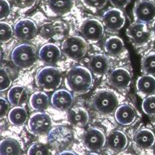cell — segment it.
<instances>
[{
    "label": "cell",
    "mask_w": 155,
    "mask_h": 155,
    "mask_svg": "<svg viewBox=\"0 0 155 155\" xmlns=\"http://www.w3.org/2000/svg\"><path fill=\"white\" fill-rule=\"evenodd\" d=\"M0 105H1V118H4L11 109H9L8 101L4 99V98H1V100H0Z\"/></svg>",
    "instance_id": "37"
},
{
    "label": "cell",
    "mask_w": 155,
    "mask_h": 155,
    "mask_svg": "<svg viewBox=\"0 0 155 155\" xmlns=\"http://www.w3.org/2000/svg\"><path fill=\"white\" fill-rule=\"evenodd\" d=\"M142 110L149 116H155V95H149L142 101Z\"/></svg>",
    "instance_id": "32"
},
{
    "label": "cell",
    "mask_w": 155,
    "mask_h": 155,
    "mask_svg": "<svg viewBox=\"0 0 155 155\" xmlns=\"http://www.w3.org/2000/svg\"><path fill=\"white\" fill-rule=\"evenodd\" d=\"M39 58L46 64H54L61 58V49L56 44L47 43L39 50Z\"/></svg>",
    "instance_id": "18"
},
{
    "label": "cell",
    "mask_w": 155,
    "mask_h": 155,
    "mask_svg": "<svg viewBox=\"0 0 155 155\" xmlns=\"http://www.w3.org/2000/svg\"><path fill=\"white\" fill-rule=\"evenodd\" d=\"M134 142L141 149H149L155 144V135L150 129H141L135 134Z\"/></svg>",
    "instance_id": "24"
},
{
    "label": "cell",
    "mask_w": 155,
    "mask_h": 155,
    "mask_svg": "<svg viewBox=\"0 0 155 155\" xmlns=\"http://www.w3.org/2000/svg\"><path fill=\"white\" fill-rule=\"evenodd\" d=\"M12 1L18 8H30L34 5L36 0H12Z\"/></svg>",
    "instance_id": "36"
},
{
    "label": "cell",
    "mask_w": 155,
    "mask_h": 155,
    "mask_svg": "<svg viewBox=\"0 0 155 155\" xmlns=\"http://www.w3.org/2000/svg\"><path fill=\"white\" fill-rule=\"evenodd\" d=\"M40 33H41V35L43 36V37H45V38L51 37L52 34H53V27H52L51 25H49V24L44 25L43 27L41 28Z\"/></svg>",
    "instance_id": "38"
},
{
    "label": "cell",
    "mask_w": 155,
    "mask_h": 155,
    "mask_svg": "<svg viewBox=\"0 0 155 155\" xmlns=\"http://www.w3.org/2000/svg\"><path fill=\"white\" fill-rule=\"evenodd\" d=\"M68 122L73 126L83 127L89 121L88 112L82 107H74L71 108L67 115Z\"/></svg>",
    "instance_id": "23"
},
{
    "label": "cell",
    "mask_w": 155,
    "mask_h": 155,
    "mask_svg": "<svg viewBox=\"0 0 155 155\" xmlns=\"http://www.w3.org/2000/svg\"><path fill=\"white\" fill-rule=\"evenodd\" d=\"M27 155H51L49 144L35 142L28 149Z\"/></svg>",
    "instance_id": "29"
},
{
    "label": "cell",
    "mask_w": 155,
    "mask_h": 155,
    "mask_svg": "<svg viewBox=\"0 0 155 155\" xmlns=\"http://www.w3.org/2000/svg\"><path fill=\"white\" fill-rule=\"evenodd\" d=\"M37 51L33 45L28 43L20 44L13 49L11 52L12 63L19 68L27 69L36 63L38 58Z\"/></svg>",
    "instance_id": "2"
},
{
    "label": "cell",
    "mask_w": 155,
    "mask_h": 155,
    "mask_svg": "<svg viewBox=\"0 0 155 155\" xmlns=\"http://www.w3.org/2000/svg\"><path fill=\"white\" fill-rule=\"evenodd\" d=\"M29 105L32 109L43 111L49 105V98L47 94L42 91H36L30 96L29 99Z\"/></svg>",
    "instance_id": "27"
},
{
    "label": "cell",
    "mask_w": 155,
    "mask_h": 155,
    "mask_svg": "<svg viewBox=\"0 0 155 155\" xmlns=\"http://www.w3.org/2000/svg\"><path fill=\"white\" fill-rule=\"evenodd\" d=\"M88 66L91 72L96 75H104L110 68V62L103 54H95L91 56L88 62Z\"/></svg>",
    "instance_id": "19"
},
{
    "label": "cell",
    "mask_w": 155,
    "mask_h": 155,
    "mask_svg": "<svg viewBox=\"0 0 155 155\" xmlns=\"http://www.w3.org/2000/svg\"><path fill=\"white\" fill-rule=\"evenodd\" d=\"M38 32L37 26L31 19H21L16 23L14 35L19 40H31Z\"/></svg>",
    "instance_id": "13"
},
{
    "label": "cell",
    "mask_w": 155,
    "mask_h": 155,
    "mask_svg": "<svg viewBox=\"0 0 155 155\" xmlns=\"http://www.w3.org/2000/svg\"><path fill=\"white\" fill-rule=\"evenodd\" d=\"M106 144L109 149L114 152H120L128 145V138L126 134L120 130H113L107 135Z\"/></svg>",
    "instance_id": "17"
},
{
    "label": "cell",
    "mask_w": 155,
    "mask_h": 155,
    "mask_svg": "<svg viewBox=\"0 0 155 155\" xmlns=\"http://www.w3.org/2000/svg\"><path fill=\"white\" fill-rule=\"evenodd\" d=\"M14 35V29H13L8 23L2 21L0 23V37H1L2 43L10 41Z\"/></svg>",
    "instance_id": "31"
},
{
    "label": "cell",
    "mask_w": 155,
    "mask_h": 155,
    "mask_svg": "<svg viewBox=\"0 0 155 155\" xmlns=\"http://www.w3.org/2000/svg\"><path fill=\"white\" fill-rule=\"evenodd\" d=\"M22 148L18 140L14 138H5L0 144V155H21Z\"/></svg>",
    "instance_id": "26"
},
{
    "label": "cell",
    "mask_w": 155,
    "mask_h": 155,
    "mask_svg": "<svg viewBox=\"0 0 155 155\" xmlns=\"http://www.w3.org/2000/svg\"><path fill=\"white\" fill-rule=\"evenodd\" d=\"M127 35L130 38L131 42L137 47L147 43L150 39L151 32L148 30L146 25L141 22L132 23L127 29Z\"/></svg>",
    "instance_id": "10"
},
{
    "label": "cell",
    "mask_w": 155,
    "mask_h": 155,
    "mask_svg": "<svg viewBox=\"0 0 155 155\" xmlns=\"http://www.w3.org/2000/svg\"><path fill=\"white\" fill-rule=\"evenodd\" d=\"M73 100L74 98L71 92L64 90V89L55 91L51 97L52 106L60 111H66L70 109V107L73 104Z\"/></svg>",
    "instance_id": "16"
},
{
    "label": "cell",
    "mask_w": 155,
    "mask_h": 155,
    "mask_svg": "<svg viewBox=\"0 0 155 155\" xmlns=\"http://www.w3.org/2000/svg\"><path fill=\"white\" fill-rule=\"evenodd\" d=\"M73 6L74 0H47V7L52 15H65L72 10Z\"/></svg>",
    "instance_id": "20"
},
{
    "label": "cell",
    "mask_w": 155,
    "mask_h": 155,
    "mask_svg": "<svg viewBox=\"0 0 155 155\" xmlns=\"http://www.w3.org/2000/svg\"><path fill=\"white\" fill-rule=\"evenodd\" d=\"M8 101L13 106H22L28 100V91L24 86L15 85L8 91Z\"/></svg>",
    "instance_id": "21"
},
{
    "label": "cell",
    "mask_w": 155,
    "mask_h": 155,
    "mask_svg": "<svg viewBox=\"0 0 155 155\" xmlns=\"http://www.w3.org/2000/svg\"><path fill=\"white\" fill-rule=\"evenodd\" d=\"M80 32L86 40L97 42L103 37L104 26L97 19H86L80 26Z\"/></svg>",
    "instance_id": "8"
},
{
    "label": "cell",
    "mask_w": 155,
    "mask_h": 155,
    "mask_svg": "<svg viewBox=\"0 0 155 155\" xmlns=\"http://www.w3.org/2000/svg\"><path fill=\"white\" fill-rule=\"evenodd\" d=\"M58 155H76L73 151H70V150H64V151H61L60 153Z\"/></svg>",
    "instance_id": "40"
},
{
    "label": "cell",
    "mask_w": 155,
    "mask_h": 155,
    "mask_svg": "<svg viewBox=\"0 0 155 155\" xmlns=\"http://www.w3.org/2000/svg\"><path fill=\"white\" fill-rule=\"evenodd\" d=\"M66 87L77 94L86 93L93 85V78L90 70L83 66H75L67 72L65 78Z\"/></svg>",
    "instance_id": "1"
},
{
    "label": "cell",
    "mask_w": 155,
    "mask_h": 155,
    "mask_svg": "<svg viewBox=\"0 0 155 155\" xmlns=\"http://www.w3.org/2000/svg\"><path fill=\"white\" fill-rule=\"evenodd\" d=\"M136 119L137 111L129 104H122L115 110V120L118 122V124L128 126L134 123Z\"/></svg>",
    "instance_id": "15"
},
{
    "label": "cell",
    "mask_w": 155,
    "mask_h": 155,
    "mask_svg": "<svg viewBox=\"0 0 155 155\" xmlns=\"http://www.w3.org/2000/svg\"><path fill=\"white\" fill-rule=\"evenodd\" d=\"M137 92L141 96H149L155 93V78L153 75L145 74L137 79Z\"/></svg>",
    "instance_id": "22"
},
{
    "label": "cell",
    "mask_w": 155,
    "mask_h": 155,
    "mask_svg": "<svg viewBox=\"0 0 155 155\" xmlns=\"http://www.w3.org/2000/svg\"><path fill=\"white\" fill-rule=\"evenodd\" d=\"M86 155H99V154H97V153H95V152H91V153H88Z\"/></svg>",
    "instance_id": "42"
},
{
    "label": "cell",
    "mask_w": 155,
    "mask_h": 155,
    "mask_svg": "<svg viewBox=\"0 0 155 155\" xmlns=\"http://www.w3.org/2000/svg\"><path fill=\"white\" fill-rule=\"evenodd\" d=\"M48 144L56 150H63L73 140V132L70 128L58 125L48 133Z\"/></svg>",
    "instance_id": "6"
},
{
    "label": "cell",
    "mask_w": 155,
    "mask_h": 155,
    "mask_svg": "<svg viewBox=\"0 0 155 155\" xmlns=\"http://www.w3.org/2000/svg\"><path fill=\"white\" fill-rule=\"evenodd\" d=\"M152 30H153L154 34H155V20L153 21V24H152Z\"/></svg>",
    "instance_id": "41"
},
{
    "label": "cell",
    "mask_w": 155,
    "mask_h": 155,
    "mask_svg": "<svg viewBox=\"0 0 155 155\" xmlns=\"http://www.w3.org/2000/svg\"><path fill=\"white\" fill-rule=\"evenodd\" d=\"M126 155H132V154H126Z\"/></svg>",
    "instance_id": "44"
},
{
    "label": "cell",
    "mask_w": 155,
    "mask_h": 155,
    "mask_svg": "<svg viewBox=\"0 0 155 155\" xmlns=\"http://www.w3.org/2000/svg\"><path fill=\"white\" fill-rule=\"evenodd\" d=\"M102 22L109 31L117 32L124 26L125 17L120 9L111 8L103 14Z\"/></svg>",
    "instance_id": "12"
},
{
    "label": "cell",
    "mask_w": 155,
    "mask_h": 155,
    "mask_svg": "<svg viewBox=\"0 0 155 155\" xmlns=\"http://www.w3.org/2000/svg\"><path fill=\"white\" fill-rule=\"evenodd\" d=\"M153 155H155V144L153 145Z\"/></svg>",
    "instance_id": "43"
},
{
    "label": "cell",
    "mask_w": 155,
    "mask_h": 155,
    "mask_svg": "<svg viewBox=\"0 0 155 155\" xmlns=\"http://www.w3.org/2000/svg\"><path fill=\"white\" fill-rule=\"evenodd\" d=\"M83 144L91 151H99L106 144V137L98 128L91 127L83 135Z\"/></svg>",
    "instance_id": "9"
},
{
    "label": "cell",
    "mask_w": 155,
    "mask_h": 155,
    "mask_svg": "<svg viewBox=\"0 0 155 155\" xmlns=\"http://www.w3.org/2000/svg\"><path fill=\"white\" fill-rule=\"evenodd\" d=\"M108 82L115 88L125 89L131 83V74L126 68L118 67L111 71L108 77Z\"/></svg>",
    "instance_id": "14"
},
{
    "label": "cell",
    "mask_w": 155,
    "mask_h": 155,
    "mask_svg": "<svg viewBox=\"0 0 155 155\" xmlns=\"http://www.w3.org/2000/svg\"><path fill=\"white\" fill-rule=\"evenodd\" d=\"M108 0H82L83 4L87 8L92 9V10H97L106 5Z\"/></svg>",
    "instance_id": "33"
},
{
    "label": "cell",
    "mask_w": 155,
    "mask_h": 155,
    "mask_svg": "<svg viewBox=\"0 0 155 155\" xmlns=\"http://www.w3.org/2000/svg\"><path fill=\"white\" fill-rule=\"evenodd\" d=\"M130 0H110V3L114 6L115 8L121 9L126 7V5L129 3Z\"/></svg>",
    "instance_id": "39"
},
{
    "label": "cell",
    "mask_w": 155,
    "mask_h": 155,
    "mask_svg": "<svg viewBox=\"0 0 155 155\" xmlns=\"http://www.w3.org/2000/svg\"><path fill=\"white\" fill-rule=\"evenodd\" d=\"M142 70L146 74L155 75V52L147 54L143 58Z\"/></svg>",
    "instance_id": "30"
},
{
    "label": "cell",
    "mask_w": 155,
    "mask_h": 155,
    "mask_svg": "<svg viewBox=\"0 0 155 155\" xmlns=\"http://www.w3.org/2000/svg\"><path fill=\"white\" fill-rule=\"evenodd\" d=\"M104 49L108 55L114 56V57L120 55L125 50L123 41L118 36H111L107 38L104 43Z\"/></svg>",
    "instance_id": "25"
},
{
    "label": "cell",
    "mask_w": 155,
    "mask_h": 155,
    "mask_svg": "<svg viewBox=\"0 0 155 155\" xmlns=\"http://www.w3.org/2000/svg\"><path fill=\"white\" fill-rule=\"evenodd\" d=\"M0 5H1V20L3 21L10 15L11 7L8 0H0Z\"/></svg>",
    "instance_id": "35"
},
{
    "label": "cell",
    "mask_w": 155,
    "mask_h": 155,
    "mask_svg": "<svg viewBox=\"0 0 155 155\" xmlns=\"http://www.w3.org/2000/svg\"><path fill=\"white\" fill-rule=\"evenodd\" d=\"M52 122L48 114L43 112H37L32 114L28 120V131L34 135L48 134L51 131Z\"/></svg>",
    "instance_id": "7"
},
{
    "label": "cell",
    "mask_w": 155,
    "mask_h": 155,
    "mask_svg": "<svg viewBox=\"0 0 155 155\" xmlns=\"http://www.w3.org/2000/svg\"><path fill=\"white\" fill-rule=\"evenodd\" d=\"M118 97L113 91L103 90L97 91L92 97V105L101 114H111L118 107Z\"/></svg>",
    "instance_id": "3"
},
{
    "label": "cell",
    "mask_w": 155,
    "mask_h": 155,
    "mask_svg": "<svg viewBox=\"0 0 155 155\" xmlns=\"http://www.w3.org/2000/svg\"><path fill=\"white\" fill-rule=\"evenodd\" d=\"M88 44L79 36H71L62 43V52L72 60H80L86 55Z\"/></svg>",
    "instance_id": "5"
},
{
    "label": "cell",
    "mask_w": 155,
    "mask_h": 155,
    "mask_svg": "<svg viewBox=\"0 0 155 155\" xmlns=\"http://www.w3.org/2000/svg\"><path fill=\"white\" fill-rule=\"evenodd\" d=\"M8 119L14 126H22L27 120V111L22 106H14L9 111Z\"/></svg>",
    "instance_id": "28"
},
{
    "label": "cell",
    "mask_w": 155,
    "mask_h": 155,
    "mask_svg": "<svg viewBox=\"0 0 155 155\" xmlns=\"http://www.w3.org/2000/svg\"><path fill=\"white\" fill-rule=\"evenodd\" d=\"M0 77H1V82H0V85H1V91H4L10 87L12 79L8 73V71L4 68H1V76Z\"/></svg>",
    "instance_id": "34"
},
{
    "label": "cell",
    "mask_w": 155,
    "mask_h": 155,
    "mask_svg": "<svg viewBox=\"0 0 155 155\" xmlns=\"http://www.w3.org/2000/svg\"><path fill=\"white\" fill-rule=\"evenodd\" d=\"M154 128H155V123H154Z\"/></svg>",
    "instance_id": "45"
},
{
    "label": "cell",
    "mask_w": 155,
    "mask_h": 155,
    "mask_svg": "<svg viewBox=\"0 0 155 155\" xmlns=\"http://www.w3.org/2000/svg\"><path fill=\"white\" fill-rule=\"evenodd\" d=\"M35 80L38 87L46 91H51L60 86L62 75L57 68L46 66L39 70L38 73L36 74Z\"/></svg>",
    "instance_id": "4"
},
{
    "label": "cell",
    "mask_w": 155,
    "mask_h": 155,
    "mask_svg": "<svg viewBox=\"0 0 155 155\" xmlns=\"http://www.w3.org/2000/svg\"><path fill=\"white\" fill-rule=\"evenodd\" d=\"M134 15L138 22L149 23L155 20V3L150 0H140L134 7Z\"/></svg>",
    "instance_id": "11"
}]
</instances>
